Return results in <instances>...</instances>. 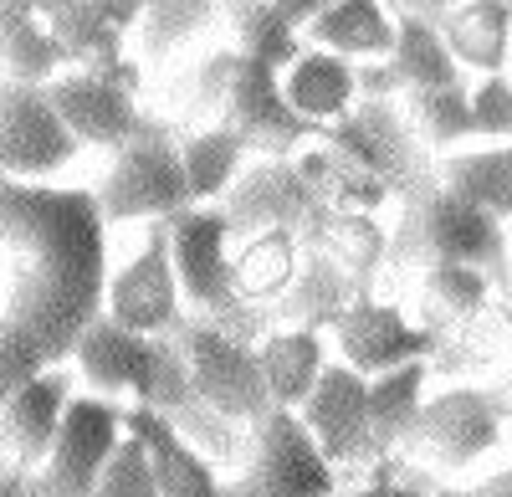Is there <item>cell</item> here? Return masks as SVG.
<instances>
[{
    "label": "cell",
    "mask_w": 512,
    "mask_h": 497,
    "mask_svg": "<svg viewBox=\"0 0 512 497\" xmlns=\"http://www.w3.org/2000/svg\"><path fill=\"white\" fill-rule=\"evenodd\" d=\"M0 246L11 303L0 313V405L47 369H62L82 334L108 313V221L98 190L26 185L0 190Z\"/></svg>",
    "instance_id": "obj_1"
},
{
    "label": "cell",
    "mask_w": 512,
    "mask_h": 497,
    "mask_svg": "<svg viewBox=\"0 0 512 497\" xmlns=\"http://www.w3.org/2000/svg\"><path fill=\"white\" fill-rule=\"evenodd\" d=\"M169 252H175L180 293L200 318H210L216 328H226V334H236L246 344L262 334V313H256V303H246L241 287H236L226 211H210V205L180 211L169 221Z\"/></svg>",
    "instance_id": "obj_2"
},
{
    "label": "cell",
    "mask_w": 512,
    "mask_h": 497,
    "mask_svg": "<svg viewBox=\"0 0 512 497\" xmlns=\"http://www.w3.org/2000/svg\"><path fill=\"white\" fill-rule=\"evenodd\" d=\"M390 252H400V262L431 272V267H492L507 252V236L502 221L466 205L456 195L436 190H420L410 200V211L400 221V231L390 236Z\"/></svg>",
    "instance_id": "obj_3"
},
{
    "label": "cell",
    "mask_w": 512,
    "mask_h": 497,
    "mask_svg": "<svg viewBox=\"0 0 512 497\" xmlns=\"http://www.w3.org/2000/svg\"><path fill=\"white\" fill-rule=\"evenodd\" d=\"M169 339L180 344V354L190 364V380L216 416L251 431L272 410V390L262 375V359H256V344L226 334L210 318H185Z\"/></svg>",
    "instance_id": "obj_4"
},
{
    "label": "cell",
    "mask_w": 512,
    "mask_h": 497,
    "mask_svg": "<svg viewBox=\"0 0 512 497\" xmlns=\"http://www.w3.org/2000/svg\"><path fill=\"white\" fill-rule=\"evenodd\" d=\"M338 467L323 457L318 436L297 410L272 405L246 436V467L236 492L246 497H333Z\"/></svg>",
    "instance_id": "obj_5"
},
{
    "label": "cell",
    "mask_w": 512,
    "mask_h": 497,
    "mask_svg": "<svg viewBox=\"0 0 512 497\" xmlns=\"http://www.w3.org/2000/svg\"><path fill=\"white\" fill-rule=\"evenodd\" d=\"M98 205L103 221H175L180 211H190V175L180 144H169L164 134H144L128 149L113 154L108 175L98 185Z\"/></svg>",
    "instance_id": "obj_6"
},
{
    "label": "cell",
    "mask_w": 512,
    "mask_h": 497,
    "mask_svg": "<svg viewBox=\"0 0 512 497\" xmlns=\"http://www.w3.org/2000/svg\"><path fill=\"white\" fill-rule=\"evenodd\" d=\"M502 410H507V400L492 390H477V385L441 390L425 400V410L415 416L400 451L420 457L425 467L461 472L477 457H487L492 446H502Z\"/></svg>",
    "instance_id": "obj_7"
},
{
    "label": "cell",
    "mask_w": 512,
    "mask_h": 497,
    "mask_svg": "<svg viewBox=\"0 0 512 497\" xmlns=\"http://www.w3.org/2000/svg\"><path fill=\"white\" fill-rule=\"evenodd\" d=\"M77 149V134L62 123L41 82H0V170H6V180L47 185L77 159Z\"/></svg>",
    "instance_id": "obj_8"
},
{
    "label": "cell",
    "mask_w": 512,
    "mask_h": 497,
    "mask_svg": "<svg viewBox=\"0 0 512 497\" xmlns=\"http://www.w3.org/2000/svg\"><path fill=\"white\" fill-rule=\"evenodd\" d=\"M123 436H128V410H118L108 395H72L62 436L52 446L47 467L36 472V492L41 497H93Z\"/></svg>",
    "instance_id": "obj_9"
},
{
    "label": "cell",
    "mask_w": 512,
    "mask_h": 497,
    "mask_svg": "<svg viewBox=\"0 0 512 497\" xmlns=\"http://www.w3.org/2000/svg\"><path fill=\"white\" fill-rule=\"evenodd\" d=\"M328 216L323 195L303 175L297 159H262L241 170V180L226 190V221L231 236H262V231H292V236H313L318 221Z\"/></svg>",
    "instance_id": "obj_10"
},
{
    "label": "cell",
    "mask_w": 512,
    "mask_h": 497,
    "mask_svg": "<svg viewBox=\"0 0 512 497\" xmlns=\"http://www.w3.org/2000/svg\"><path fill=\"white\" fill-rule=\"evenodd\" d=\"M169 359H175V339H154V334H134L118 318H98L88 334H82L72 364L77 375L88 380L98 395H128L134 405H154L159 385L169 375Z\"/></svg>",
    "instance_id": "obj_11"
},
{
    "label": "cell",
    "mask_w": 512,
    "mask_h": 497,
    "mask_svg": "<svg viewBox=\"0 0 512 497\" xmlns=\"http://www.w3.org/2000/svg\"><path fill=\"white\" fill-rule=\"evenodd\" d=\"M226 129L246 139V149L267 154V159H292L313 134H323L318 123H308L282 93V72L262 67L236 52L231 82H226Z\"/></svg>",
    "instance_id": "obj_12"
},
{
    "label": "cell",
    "mask_w": 512,
    "mask_h": 497,
    "mask_svg": "<svg viewBox=\"0 0 512 497\" xmlns=\"http://www.w3.org/2000/svg\"><path fill=\"white\" fill-rule=\"evenodd\" d=\"M180 303H185V293H180L175 252H169V221H154L144 236V252L123 272L108 277V318H118L134 334L164 339L185 323Z\"/></svg>",
    "instance_id": "obj_13"
},
{
    "label": "cell",
    "mask_w": 512,
    "mask_h": 497,
    "mask_svg": "<svg viewBox=\"0 0 512 497\" xmlns=\"http://www.w3.org/2000/svg\"><path fill=\"white\" fill-rule=\"evenodd\" d=\"M333 339H338V359L354 364L359 375H369V380L436 354V334H431V328L410 323L395 303H379L369 293L354 298V308L338 318Z\"/></svg>",
    "instance_id": "obj_14"
},
{
    "label": "cell",
    "mask_w": 512,
    "mask_h": 497,
    "mask_svg": "<svg viewBox=\"0 0 512 497\" xmlns=\"http://www.w3.org/2000/svg\"><path fill=\"white\" fill-rule=\"evenodd\" d=\"M308 421V431L318 436L323 457L333 467H354V462H374V431H369V375H359L354 364L333 359L323 369L318 390L308 395V405L297 410Z\"/></svg>",
    "instance_id": "obj_15"
},
{
    "label": "cell",
    "mask_w": 512,
    "mask_h": 497,
    "mask_svg": "<svg viewBox=\"0 0 512 497\" xmlns=\"http://www.w3.org/2000/svg\"><path fill=\"white\" fill-rule=\"evenodd\" d=\"M67 405H72L67 369H47L31 385H21L0 405V457H11V467H21V472H41L62 436Z\"/></svg>",
    "instance_id": "obj_16"
},
{
    "label": "cell",
    "mask_w": 512,
    "mask_h": 497,
    "mask_svg": "<svg viewBox=\"0 0 512 497\" xmlns=\"http://www.w3.org/2000/svg\"><path fill=\"white\" fill-rule=\"evenodd\" d=\"M47 93L62 113V123L77 134V144H98V149H128L134 139H144V118L134 108V93L118 88L108 77L93 72H67L57 82H47Z\"/></svg>",
    "instance_id": "obj_17"
},
{
    "label": "cell",
    "mask_w": 512,
    "mask_h": 497,
    "mask_svg": "<svg viewBox=\"0 0 512 497\" xmlns=\"http://www.w3.org/2000/svg\"><path fill=\"white\" fill-rule=\"evenodd\" d=\"M47 26L62 41L67 62H77V72L108 77L128 93L139 88V67L123 57V31L103 16L98 0H47Z\"/></svg>",
    "instance_id": "obj_18"
},
{
    "label": "cell",
    "mask_w": 512,
    "mask_h": 497,
    "mask_svg": "<svg viewBox=\"0 0 512 497\" xmlns=\"http://www.w3.org/2000/svg\"><path fill=\"white\" fill-rule=\"evenodd\" d=\"M128 431H134L149 451L154 477H159V497H226L210 457L195 441H185L169 416H159L149 405H134L128 410Z\"/></svg>",
    "instance_id": "obj_19"
},
{
    "label": "cell",
    "mask_w": 512,
    "mask_h": 497,
    "mask_svg": "<svg viewBox=\"0 0 512 497\" xmlns=\"http://www.w3.org/2000/svg\"><path fill=\"white\" fill-rule=\"evenodd\" d=\"M67 62L62 41L47 26V0H0V67L11 82H57Z\"/></svg>",
    "instance_id": "obj_20"
},
{
    "label": "cell",
    "mask_w": 512,
    "mask_h": 497,
    "mask_svg": "<svg viewBox=\"0 0 512 497\" xmlns=\"http://www.w3.org/2000/svg\"><path fill=\"white\" fill-rule=\"evenodd\" d=\"M354 298L364 293L349 282V272L328 252H318V246H303V267H297L292 287L277 298V313L287 318V328H318L323 334V328H338V318L354 308Z\"/></svg>",
    "instance_id": "obj_21"
},
{
    "label": "cell",
    "mask_w": 512,
    "mask_h": 497,
    "mask_svg": "<svg viewBox=\"0 0 512 497\" xmlns=\"http://www.w3.org/2000/svg\"><path fill=\"white\" fill-rule=\"evenodd\" d=\"M256 359H262L272 405H282V410H303L323 380V369L333 364L318 328H277V334L256 344Z\"/></svg>",
    "instance_id": "obj_22"
},
{
    "label": "cell",
    "mask_w": 512,
    "mask_h": 497,
    "mask_svg": "<svg viewBox=\"0 0 512 497\" xmlns=\"http://www.w3.org/2000/svg\"><path fill=\"white\" fill-rule=\"evenodd\" d=\"M282 93L287 103L303 113L308 123H338V118H349L354 108V93H359V72L349 67V57H338V52H303L287 72H282Z\"/></svg>",
    "instance_id": "obj_23"
},
{
    "label": "cell",
    "mask_w": 512,
    "mask_h": 497,
    "mask_svg": "<svg viewBox=\"0 0 512 497\" xmlns=\"http://www.w3.org/2000/svg\"><path fill=\"white\" fill-rule=\"evenodd\" d=\"M441 36L461 67H477L482 77L507 72L512 57V0H461L441 21Z\"/></svg>",
    "instance_id": "obj_24"
},
{
    "label": "cell",
    "mask_w": 512,
    "mask_h": 497,
    "mask_svg": "<svg viewBox=\"0 0 512 497\" xmlns=\"http://www.w3.org/2000/svg\"><path fill=\"white\" fill-rule=\"evenodd\" d=\"M308 36L318 52H338V57H384L390 62L400 21L384 11V0H333L323 16L308 21Z\"/></svg>",
    "instance_id": "obj_25"
},
{
    "label": "cell",
    "mask_w": 512,
    "mask_h": 497,
    "mask_svg": "<svg viewBox=\"0 0 512 497\" xmlns=\"http://www.w3.org/2000/svg\"><path fill=\"white\" fill-rule=\"evenodd\" d=\"M446 195L477 205L487 216H512V144H492V149H456L441 159V180Z\"/></svg>",
    "instance_id": "obj_26"
},
{
    "label": "cell",
    "mask_w": 512,
    "mask_h": 497,
    "mask_svg": "<svg viewBox=\"0 0 512 497\" xmlns=\"http://www.w3.org/2000/svg\"><path fill=\"white\" fill-rule=\"evenodd\" d=\"M425 380H431V359H415L405 369L369 380V431H374V462L405 446L415 416L425 410Z\"/></svg>",
    "instance_id": "obj_27"
},
{
    "label": "cell",
    "mask_w": 512,
    "mask_h": 497,
    "mask_svg": "<svg viewBox=\"0 0 512 497\" xmlns=\"http://www.w3.org/2000/svg\"><path fill=\"white\" fill-rule=\"evenodd\" d=\"M390 77H395V88H405V93L466 88L461 62L451 57L441 26L420 21V16H400V36H395V52H390Z\"/></svg>",
    "instance_id": "obj_28"
},
{
    "label": "cell",
    "mask_w": 512,
    "mask_h": 497,
    "mask_svg": "<svg viewBox=\"0 0 512 497\" xmlns=\"http://www.w3.org/2000/svg\"><path fill=\"white\" fill-rule=\"evenodd\" d=\"M303 246L328 252L338 267L349 272V282L359 287V293H369V277L384 267V252H390V231H384L374 216H364V211H328Z\"/></svg>",
    "instance_id": "obj_29"
},
{
    "label": "cell",
    "mask_w": 512,
    "mask_h": 497,
    "mask_svg": "<svg viewBox=\"0 0 512 497\" xmlns=\"http://www.w3.org/2000/svg\"><path fill=\"white\" fill-rule=\"evenodd\" d=\"M236 262V287L246 303H277L297 267H303V236L292 231H262V236H246L241 252H231Z\"/></svg>",
    "instance_id": "obj_30"
},
{
    "label": "cell",
    "mask_w": 512,
    "mask_h": 497,
    "mask_svg": "<svg viewBox=\"0 0 512 497\" xmlns=\"http://www.w3.org/2000/svg\"><path fill=\"white\" fill-rule=\"evenodd\" d=\"M231 31H236V52L272 67V72H287L303 57L297 26L272 6V0H231Z\"/></svg>",
    "instance_id": "obj_31"
},
{
    "label": "cell",
    "mask_w": 512,
    "mask_h": 497,
    "mask_svg": "<svg viewBox=\"0 0 512 497\" xmlns=\"http://www.w3.org/2000/svg\"><path fill=\"white\" fill-rule=\"evenodd\" d=\"M246 139L236 129H205L195 139L180 144V159H185V175H190V195L195 205H210V200H221L236 180H241V164H246Z\"/></svg>",
    "instance_id": "obj_32"
},
{
    "label": "cell",
    "mask_w": 512,
    "mask_h": 497,
    "mask_svg": "<svg viewBox=\"0 0 512 497\" xmlns=\"http://www.w3.org/2000/svg\"><path fill=\"white\" fill-rule=\"evenodd\" d=\"M410 123L431 149H456L477 139V113H472V88H425L410 93Z\"/></svg>",
    "instance_id": "obj_33"
},
{
    "label": "cell",
    "mask_w": 512,
    "mask_h": 497,
    "mask_svg": "<svg viewBox=\"0 0 512 497\" xmlns=\"http://www.w3.org/2000/svg\"><path fill=\"white\" fill-rule=\"evenodd\" d=\"M487 272L482 267H431L425 272V298L451 318H472L487 308Z\"/></svg>",
    "instance_id": "obj_34"
},
{
    "label": "cell",
    "mask_w": 512,
    "mask_h": 497,
    "mask_svg": "<svg viewBox=\"0 0 512 497\" xmlns=\"http://www.w3.org/2000/svg\"><path fill=\"white\" fill-rule=\"evenodd\" d=\"M93 497H159L154 462H149V451H144V441H139L134 431L123 436V446L113 451V462L103 467Z\"/></svg>",
    "instance_id": "obj_35"
},
{
    "label": "cell",
    "mask_w": 512,
    "mask_h": 497,
    "mask_svg": "<svg viewBox=\"0 0 512 497\" xmlns=\"http://www.w3.org/2000/svg\"><path fill=\"white\" fill-rule=\"evenodd\" d=\"M210 11H216V0H149L144 6V31H149L154 47L159 41H180V36L200 31L210 21Z\"/></svg>",
    "instance_id": "obj_36"
},
{
    "label": "cell",
    "mask_w": 512,
    "mask_h": 497,
    "mask_svg": "<svg viewBox=\"0 0 512 497\" xmlns=\"http://www.w3.org/2000/svg\"><path fill=\"white\" fill-rule=\"evenodd\" d=\"M472 113H477V134L482 139L512 144V77L507 72L477 82L472 88Z\"/></svg>",
    "instance_id": "obj_37"
},
{
    "label": "cell",
    "mask_w": 512,
    "mask_h": 497,
    "mask_svg": "<svg viewBox=\"0 0 512 497\" xmlns=\"http://www.w3.org/2000/svg\"><path fill=\"white\" fill-rule=\"evenodd\" d=\"M431 497H512V467H502V472H492V477H482L472 487H441Z\"/></svg>",
    "instance_id": "obj_38"
},
{
    "label": "cell",
    "mask_w": 512,
    "mask_h": 497,
    "mask_svg": "<svg viewBox=\"0 0 512 497\" xmlns=\"http://www.w3.org/2000/svg\"><path fill=\"white\" fill-rule=\"evenodd\" d=\"M98 6H103V16L128 36V26H139V21H144V6H149V0H98Z\"/></svg>",
    "instance_id": "obj_39"
},
{
    "label": "cell",
    "mask_w": 512,
    "mask_h": 497,
    "mask_svg": "<svg viewBox=\"0 0 512 497\" xmlns=\"http://www.w3.org/2000/svg\"><path fill=\"white\" fill-rule=\"evenodd\" d=\"M395 6H405V16H420V21H446L456 6H461V0H395Z\"/></svg>",
    "instance_id": "obj_40"
},
{
    "label": "cell",
    "mask_w": 512,
    "mask_h": 497,
    "mask_svg": "<svg viewBox=\"0 0 512 497\" xmlns=\"http://www.w3.org/2000/svg\"><path fill=\"white\" fill-rule=\"evenodd\" d=\"M272 6H277L292 26H308L313 16H323V11L333 6V0H272Z\"/></svg>",
    "instance_id": "obj_41"
},
{
    "label": "cell",
    "mask_w": 512,
    "mask_h": 497,
    "mask_svg": "<svg viewBox=\"0 0 512 497\" xmlns=\"http://www.w3.org/2000/svg\"><path fill=\"white\" fill-rule=\"evenodd\" d=\"M0 497H41V492H36V477H31V472L0 467Z\"/></svg>",
    "instance_id": "obj_42"
},
{
    "label": "cell",
    "mask_w": 512,
    "mask_h": 497,
    "mask_svg": "<svg viewBox=\"0 0 512 497\" xmlns=\"http://www.w3.org/2000/svg\"><path fill=\"white\" fill-rule=\"evenodd\" d=\"M344 497H415V492H405L395 482H374V487H359V492H344Z\"/></svg>",
    "instance_id": "obj_43"
},
{
    "label": "cell",
    "mask_w": 512,
    "mask_h": 497,
    "mask_svg": "<svg viewBox=\"0 0 512 497\" xmlns=\"http://www.w3.org/2000/svg\"><path fill=\"white\" fill-rule=\"evenodd\" d=\"M226 497H246V492H236V487H226Z\"/></svg>",
    "instance_id": "obj_44"
},
{
    "label": "cell",
    "mask_w": 512,
    "mask_h": 497,
    "mask_svg": "<svg viewBox=\"0 0 512 497\" xmlns=\"http://www.w3.org/2000/svg\"><path fill=\"white\" fill-rule=\"evenodd\" d=\"M0 190H6V170H0Z\"/></svg>",
    "instance_id": "obj_45"
},
{
    "label": "cell",
    "mask_w": 512,
    "mask_h": 497,
    "mask_svg": "<svg viewBox=\"0 0 512 497\" xmlns=\"http://www.w3.org/2000/svg\"><path fill=\"white\" fill-rule=\"evenodd\" d=\"M0 252H6V246H0Z\"/></svg>",
    "instance_id": "obj_46"
}]
</instances>
